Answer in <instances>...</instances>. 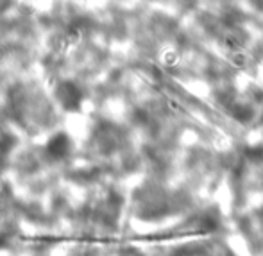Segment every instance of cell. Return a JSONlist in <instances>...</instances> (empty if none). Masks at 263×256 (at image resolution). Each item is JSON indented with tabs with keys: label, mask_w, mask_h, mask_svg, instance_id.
Returning <instances> with one entry per match:
<instances>
[{
	"label": "cell",
	"mask_w": 263,
	"mask_h": 256,
	"mask_svg": "<svg viewBox=\"0 0 263 256\" xmlns=\"http://www.w3.org/2000/svg\"><path fill=\"white\" fill-rule=\"evenodd\" d=\"M70 149H72V140L67 133H56L47 142V145H45V151H47L49 158H52V160H63V158H67L70 154Z\"/></svg>",
	"instance_id": "cell-2"
},
{
	"label": "cell",
	"mask_w": 263,
	"mask_h": 256,
	"mask_svg": "<svg viewBox=\"0 0 263 256\" xmlns=\"http://www.w3.org/2000/svg\"><path fill=\"white\" fill-rule=\"evenodd\" d=\"M56 97H58L59 104L67 111L76 113L81 109V104H83V90L76 83L72 81H63L56 88Z\"/></svg>",
	"instance_id": "cell-1"
},
{
	"label": "cell",
	"mask_w": 263,
	"mask_h": 256,
	"mask_svg": "<svg viewBox=\"0 0 263 256\" xmlns=\"http://www.w3.org/2000/svg\"><path fill=\"white\" fill-rule=\"evenodd\" d=\"M5 244H7V240H5L4 237H0V249H2V247H5Z\"/></svg>",
	"instance_id": "cell-3"
}]
</instances>
